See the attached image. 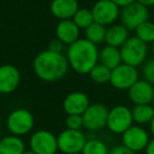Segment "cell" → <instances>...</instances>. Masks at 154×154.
Listing matches in <instances>:
<instances>
[{
  "label": "cell",
  "instance_id": "1",
  "mask_svg": "<svg viewBox=\"0 0 154 154\" xmlns=\"http://www.w3.org/2000/svg\"><path fill=\"white\" fill-rule=\"evenodd\" d=\"M69 69V61L63 53H57L48 49L39 52L33 60L35 75L45 82H54L62 79Z\"/></svg>",
  "mask_w": 154,
  "mask_h": 154
},
{
  "label": "cell",
  "instance_id": "2",
  "mask_svg": "<svg viewBox=\"0 0 154 154\" xmlns=\"http://www.w3.org/2000/svg\"><path fill=\"white\" fill-rule=\"evenodd\" d=\"M98 55L99 50L97 45L86 38L77 39L72 45H68L66 54L70 69L80 75L89 74L98 63Z\"/></svg>",
  "mask_w": 154,
  "mask_h": 154
},
{
  "label": "cell",
  "instance_id": "3",
  "mask_svg": "<svg viewBox=\"0 0 154 154\" xmlns=\"http://www.w3.org/2000/svg\"><path fill=\"white\" fill-rule=\"evenodd\" d=\"M122 60L124 63L132 66H143L147 59L148 45L136 36H131L119 48Z\"/></svg>",
  "mask_w": 154,
  "mask_h": 154
},
{
  "label": "cell",
  "instance_id": "4",
  "mask_svg": "<svg viewBox=\"0 0 154 154\" xmlns=\"http://www.w3.org/2000/svg\"><path fill=\"white\" fill-rule=\"evenodd\" d=\"M35 118L31 111L24 108H18L10 113L7 119V128L12 135L23 136L33 130Z\"/></svg>",
  "mask_w": 154,
  "mask_h": 154
},
{
  "label": "cell",
  "instance_id": "5",
  "mask_svg": "<svg viewBox=\"0 0 154 154\" xmlns=\"http://www.w3.org/2000/svg\"><path fill=\"white\" fill-rule=\"evenodd\" d=\"M87 137L82 130L64 129L57 136L58 151L62 154L82 153L87 143Z\"/></svg>",
  "mask_w": 154,
  "mask_h": 154
},
{
  "label": "cell",
  "instance_id": "6",
  "mask_svg": "<svg viewBox=\"0 0 154 154\" xmlns=\"http://www.w3.org/2000/svg\"><path fill=\"white\" fill-rule=\"evenodd\" d=\"M139 79V73L137 68L129 66L124 62L111 70L110 84L117 90H129Z\"/></svg>",
  "mask_w": 154,
  "mask_h": 154
},
{
  "label": "cell",
  "instance_id": "7",
  "mask_svg": "<svg viewBox=\"0 0 154 154\" xmlns=\"http://www.w3.org/2000/svg\"><path fill=\"white\" fill-rule=\"evenodd\" d=\"M133 125L132 112L127 106L118 105L109 110L107 128L114 134H122Z\"/></svg>",
  "mask_w": 154,
  "mask_h": 154
},
{
  "label": "cell",
  "instance_id": "8",
  "mask_svg": "<svg viewBox=\"0 0 154 154\" xmlns=\"http://www.w3.org/2000/svg\"><path fill=\"white\" fill-rule=\"evenodd\" d=\"M29 146L36 154H54L58 151L57 136L48 130H37L31 135Z\"/></svg>",
  "mask_w": 154,
  "mask_h": 154
},
{
  "label": "cell",
  "instance_id": "9",
  "mask_svg": "<svg viewBox=\"0 0 154 154\" xmlns=\"http://www.w3.org/2000/svg\"><path fill=\"white\" fill-rule=\"evenodd\" d=\"M149 10L141 5L137 1L122 8L119 14L122 24H124L129 31H135L143 22L149 20Z\"/></svg>",
  "mask_w": 154,
  "mask_h": 154
},
{
  "label": "cell",
  "instance_id": "10",
  "mask_svg": "<svg viewBox=\"0 0 154 154\" xmlns=\"http://www.w3.org/2000/svg\"><path fill=\"white\" fill-rule=\"evenodd\" d=\"M91 11L95 22L108 26L114 24L119 18L120 8L111 0H97Z\"/></svg>",
  "mask_w": 154,
  "mask_h": 154
},
{
  "label": "cell",
  "instance_id": "11",
  "mask_svg": "<svg viewBox=\"0 0 154 154\" xmlns=\"http://www.w3.org/2000/svg\"><path fill=\"white\" fill-rule=\"evenodd\" d=\"M109 110L101 103H90L88 109L82 114L84 128L96 132L107 127V118Z\"/></svg>",
  "mask_w": 154,
  "mask_h": 154
},
{
  "label": "cell",
  "instance_id": "12",
  "mask_svg": "<svg viewBox=\"0 0 154 154\" xmlns=\"http://www.w3.org/2000/svg\"><path fill=\"white\" fill-rule=\"evenodd\" d=\"M149 141V133L138 125H132L122 134V145L135 153L145 150Z\"/></svg>",
  "mask_w": 154,
  "mask_h": 154
},
{
  "label": "cell",
  "instance_id": "13",
  "mask_svg": "<svg viewBox=\"0 0 154 154\" xmlns=\"http://www.w3.org/2000/svg\"><path fill=\"white\" fill-rule=\"evenodd\" d=\"M21 75L13 64L0 66V94H11L19 87Z\"/></svg>",
  "mask_w": 154,
  "mask_h": 154
},
{
  "label": "cell",
  "instance_id": "14",
  "mask_svg": "<svg viewBox=\"0 0 154 154\" xmlns=\"http://www.w3.org/2000/svg\"><path fill=\"white\" fill-rule=\"evenodd\" d=\"M89 106V97L79 91L69 93L62 103V108L66 115H82Z\"/></svg>",
  "mask_w": 154,
  "mask_h": 154
},
{
  "label": "cell",
  "instance_id": "15",
  "mask_svg": "<svg viewBox=\"0 0 154 154\" xmlns=\"http://www.w3.org/2000/svg\"><path fill=\"white\" fill-rule=\"evenodd\" d=\"M154 93V86L145 79H138L128 90L130 100L134 105L151 103Z\"/></svg>",
  "mask_w": 154,
  "mask_h": 154
},
{
  "label": "cell",
  "instance_id": "16",
  "mask_svg": "<svg viewBox=\"0 0 154 154\" xmlns=\"http://www.w3.org/2000/svg\"><path fill=\"white\" fill-rule=\"evenodd\" d=\"M56 38L59 39L64 45H70L79 39L80 29L75 24L72 19L59 20L55 30Z\"/></svg>",
  "mask_w": 154,
  "mask_h": 154
},
{
  "label": "cell",
  "instance_id": "17",
  "mask_svg": "<svg viewBox=\"0 0 154 154\" xmlns=\"http://www.w3.org/2000/svg\"><path fill=\"white\" fill-rule=\"evenodd\" d=\"M79 5L77 0H52L50 10L52 15L58 20L72 19Z\"/></svg>",
  "mask_w": 154,
  "mask_h": 154
},
{
  "label": "cell",
  "instance_id": "18",
  "mask_svg": "<svg viewBox=\"0 0 154 154\" xmlns=\"http://www.w3.org/2000/svg\"><path fill=\"white\" fill-rule=\"evenodd\" d=\"M129 37V30L124 24H112L107 29L105 42L111 47L120 48Z\"/></svg>",
  "mask_w": 154,
  "mask_h": 154
},
{
  "label": "cell",
  "instance_id": "19",
  "mask_svg": "<svg viewBox=\"0 0 154 154\" xmlns=\"http://www.w3.org/2000/svg\"><path fill=\"white\" fill-rule=\"evenodd\" d=\"M98 62L109 68L110 70H113L114 68L119 66L122 62L119 48L111 47V45H105L99 51Z\"/></svg>",
  "mask_w": 154,
  "mask_h": 154
},
{
  "label": "cell",
  "instance_id": "20",
  "mask_svg": "<svg viewBox=\"0 0 154 154\" xmlns=\"http://www.w3.org/2000/svg\"><path fill=\"white\" fill-rule=\"evenodd\" d=\"M26 143L20 136L8 135L0 139V154H22Z\"/></svg>",
  "mask_w": 154,
  "mask_h": 154
},
{
  "label": "cell",
  "instance_id": "21",
  "mask_svg": "<svg viewBox=\"0 0 154 154\" xmlns=\"http://www.w3.org/2000/svg\"><path fill=\"white\" fill-rule=\"evenodd\" d=\"M131 112H132L133 122H135L138 126L150 124L154 116V108L151 103L135 105Z\"/></svg>",
  "mask_w": 154,
  "mask_h": 154
},
{
  "label": "cell",
  "instance_id": "22",
  "mask_svg": "<svg viewBox=\"0 0 154 154\" xmlns=\"http://www.w3.org/2000/svg\"><path fill=\"white\" fill-rule=\"evenodd\" d=\"M86 37L85 38L89 40L90 42L94 43L95 45H98L100 43L105 42L106 39V33H107V28L105 26L97 22H93L91 26L85 30Z\"/></svg>",
  "mask_w": 154,
  "mask_h": 154
},
{
  "label": "cell",
  "instance_id": "23",
  "mask_svg": "<svg viewBox=\"0 0 154 154\" xmlns=\"http://www.w3.org/2000/svg\"><path fill=\"white\" fill-rule=\"evenodd\" d=\"M72 20L80 30H86L94 22L92 11L87 8H79L72 17Z\"/></svg>",
  "mask_w": 154,
  "mask_h": 154
},
{
  "label": "cell",
  "instance_id": "24",
  "mask_svg": "<svg viewBox=\"0 0 154 154\" xmlns=\"http://www.w3.org/2000/svg\"><path fill=\"white\" fill-rule=\"evenodd\" d=\"M135 36L145 43L154 42V23L150 20L143 22L135 29Z\"/></svg>",
  "mask_w": 154,
  "mask_h": 154
},
{
  "label": "cell",
  "instance_id": "25",
  "mask_svg": "<svg viewBox=\"0 0 154 154\" xmlns=\"http://www.w3.org/2000/svg\"><path fill=\"white\" fill-rule=\"evenodd\" d=\"M89 76L92 82L96 84H107L110 82L111 77V70L101 63H97L92 70L89 72Z\"/></svg>",
  "mask_w": 154,
  "mask_h": 154
},
{
  "label": "cell",
  "instance_id": "26",
  "mask_svg": "<svg viewBox=\"0 0 154 154\" xmlns=\"http://www.w3.org/2000/svg\"><path fill=\"white\" fill-rule=\"evenodd\" d=\"M109 148L105 141L93 138L87 140L82 154H109Z\"/></svg>",
  "mask_w": 154,
  "mask_h": 154
},
{
  "label": "cell",
  "instance_id": "27",
  "mask_svg": "<svg viewBox=\"0 0 154 154\" xmlns=\"http://www.w3.org/2000/svg\"><path fill=\"white\" fill-rule=\"evenodd\" d=\"M141 74L143 79L154 86V58L145 61L141 68Z\"/></svg>",
  "mask_w": 154,
  "mask_h": 154
},
{
  "label": "cell",
  "instance_id": "28",
  "mask_svg": "<svg viewBox=\"0 0 154 154\" xmlns=\"http://www.w3.org/2000/svg\"><path fill=\"white\" fill-rule=\"evenodd\" d=\"M64 124L66 128L71 130H82L84 128V120L82 115H66Z\"/></svg>",
  "mask_w": 154,
  "mask_h": 154
},
{
  "label": "cell",
  "instance_id": "29",
  "mask_svg": "<svg viewBox=\"0 0 154 154\" xmlns=\"http://www.w3.org/2000/svg\"><path fill=\"white\" fill-rule=\"evenodd\" d=\"M63 49H64V45L57 38L52 39V40L50 41L49 45H48V50L53 51V52H57V53H62Z\"/></svg>",
  "mask_w": 154,
  "mask_h": 154
},
{
  "label": "cell",
  "instance_id": "30",
  "mask_svg": "<svg viewBox=\"0 0 154 154\" xmlns=\"http://www.w3.org/2000/svg\"><path fill=\"white\" fill-rule=\"evenodd\" d=\"M109 154H136L135 152L131 151L130 149L126 148L124 145L115 146L109 151Z\"/></svg>",
  "mask_w": 154,
  "mask_h": 154
},
{
  "label": "cell",
  "instance_id": "31",
  "mask_svg": "<svg viewBox=\"0 0 154 154\" xmlns=\"http://www.w3.org/2000/svg\"><path fill=\"white\" fill-rule=\"evenodd\" d=\"M111 1H113L117 7H119L122 9V8H125V7H127V5H131V3L135 2L136 0H111Z\"/></svg>",
  "mask_w": 154,
  "mask_h": 154
},
{
  "label": "cell",
  "instance_id": "32",
  "mask_svg": "<svg viewBox=\"0 0 154 154\" xmlns=\"http://www.w3.org/2000/svg\"><path fill=\"white\" fill-rule=\"evenodd\" d=\"M146 154H154V138L151 139L146 148Z\"/></svg>",
  "mask_w": 154,
  "mask_h": 154
},
{
  "label": "cell",
  "instance_id": "33",
  "mask_svg": "<svg viewBox=\"0 0 154 154\" xmlns=\"http://www.w3.org/2000/svg\"><path fill=\"white\" fill-rule=\"evenodd\" d=\"M136 1L146 8L154 7V0H136Z\"/></svg>",
  "mask_w": 154,
  "mask_h": 154
},
{
  "label": "cell",
  "instance_id": "34",
  "mask_svg": "<svg viewBox=\"0 0 154 154\" xmlns=\"http://www.w3.org/2000/svg\"><path fill=\"white\" fill-rule=\"evenodd\" d=\"M149 125H150V132H151V134L153 135V138H154V116L151 119V122H150Z\"/></svg>",
  "mask_w": 154,
  "mask_h": 154
},
{
  "label": "cell",
  "instance_id": "35",
  "mask_svg": "<svg viewBox=\"0 0 154 154\" xmlns=\"http://www.w3.org/2000/svg\"><path fill=\"white\" fill-rule=\"evenodd\" d=\"M22 154H36V153H34V152L31 151V150H26Z\"/></svg>",
  "mask_w": 154,
  "mask_h": 154
},
{
  "label": "cell",
  "instance_id": "36",
  "mask_svg": "<svg viewBox=\"0 0 154 154\" xmlns=\"http://www.w3.org/2000/svg\"><path fill=\"white\" fill-rule=\"evenodd\" d=\"M151 105L153 106V108H154V93H153V97H152V101H151Z\"/></svg>",
  "mask_w": 154,
  "mask_h": 154
},
{
  "label": "cell",
  "instance_id": "37",
  "mask_svg": "<svg viewBox=\"0 0 154 154\" xmlns=\"http://www.w3.org/2000/svg\"><path fill=\"white\" fill-rule=\"evenodd\" d=\"M74 154H82V153H74Z\"/></svg>",
  "mask_w": 154,
  "mask_h": 154
},
{
  "label": "cell",
  "instance_id": "38",
  "mask_svg": "<svg viewBox=\"0 0 154 154\" xmlns=\"http://www.w3.org/2000/svg\"><path fill=\"white\" fill-rule=\"evenodd\" d=\"M54 154H58V153H57V152H56V153H54Z\"/></svg>",
  "mask_w": 154,
  "mask_h": 154
},
{
  "label": "cell",
  "instance_id": "39",
  "mask_svg": "<svg viewBox=\"0 0 154 154\" xmlns=\"http://www.w3.org/2000/svg\"><path fill=\"white\" fill-rule=\"evenodd\" d=\"M77 1H79V0H77Z\"/></svg>",
  "mask_w": 154,
  "mask_h": 154
}]
</instances>
